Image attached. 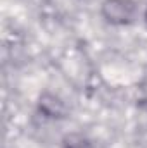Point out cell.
Masks as SVG:
<instances>
[{"instance_id":"cell-2","label":"cell","mask_w":147,"mask_h":148,"mask_svg":"<svg viewBox=\"0 0 147 148\" xmlns=\"http://www.w3.org/2000/svg\"><path fill=\"white\" fill-rule=\"evenodd\" d=\"M62 147L64 148H94L92 143L83 136V134H68L62 141Z\"/></svg>"},{"instance_id":"cell-1","label":"cell","mask_w":147,"mask_h":148,"mask_svg":"<svg viewBox=\"0 0 147 148\" xmlns=\"http://www.w3.org/2000/svg\"><path fill=\"white\" fill-rule=\"evenodd\" d=\"M135 14L137 3L133 0H106L102 3V16L111 24H130Z\"/></svg>"},{"instance_id":"cell-3","label":"cell","mask_w":147,"mask_h":148,"mask_svg":"<svg viewBox=\"0 0 147 148\" xmlns=\"http://www.w3.org/2000/svg\"><path fill=\"white\" fill-rule=\"evenodd\" d=\"M146 24H147V10H146Z\"/></svg>"}]
</instances>
